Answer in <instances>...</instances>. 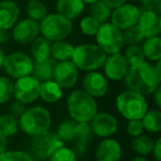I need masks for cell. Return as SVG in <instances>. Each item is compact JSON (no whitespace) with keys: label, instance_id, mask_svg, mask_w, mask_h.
I'll list each match as a JSON object with an SVG mask.
<instances>
[{"label":"cell","instance_id":"cell-1","mask_svg":"<svg viewBox=\"0 0 161 161\" xmlns=\"http://www.w3.org/2000/svg\"><path fill=\"white\" fill-rule=\"evenodd\" d=\"M161 77L156 73L154 66L147 61L129 66L124 77L126 88L143 95H151L160 86Z\"/></svg>","mask_w":161,"mask_h":161},{"label":"cell","instance_id":"cell-2","mask_svg":"<svg viewBox=\"0 0 161 161\" xmlns=\"http://www.w3.org/2000/svg\"><path fill=\"white\" fill-rule=\"evenodd\" d=\"M66 107L71 119L77 123H90L97 113L95 98L83 90L73 91L69 95Z\"/></svg>","mask_w":161,"mask_h":161},{"label":"cell","instance_id":"cell-3","mask_svg":"<svg viewBox=\"0 0 161 161\" xmlns=\"http://www.w3.org/2000/svg\"><path fill=\"white\" fill-rule=\"evenodd\" d=\"M107 54L97 44L84 43L77 47H74L71 61L74 63L78 71H97L105 62Z\"/></svg>","mask_w":161,"mask_h":161},{"label":"cell","instance_id":"cell-4","mask_svg":"<svg viewBox=\"0 0 161 161\" xmlns=\"http://www.w3.org/2000/svg\"><path fill=\"white\" fill-rule=\"evenodd\" d=\"M51 113L42 106L27 108L19 118V129L28 136H36L47 131L51 127Z\"/></svg>","mask_w":161,"mask_h":161},{"label":"cell","instance_id":"cell-5","mask_svg":"<svg viewBox=\"0 0 161 161\" xmlns=\"http://www.w3.org/2000/svg\"><path fill=\"white\" fill-rule=\"evenodd\" d=\"M116 108L127 120L141 119L148 110V103L143 95L126 90L117 96Z\"/></svg>","mask_w":161,"mask_h":161},{"label":"cell","instance_id":"cell-6","mask_svg":"<svg viewBox=\"0 0 161 161\" xmlns=\"http://www.w3.org/2000/svg\"><path fill=\"white\" fill-rule=\"evenodd\" d=\"M40 23V33L50 42L65 40L73 30L72 21L58 14H47Z\"/></svg>","mask_w":161,"mask_h":161},{"label":"cell","instance_id":"cell-7","mask_svg":"<svg viewBox=\"0 0 161 161\" xmlns=\"http://www.w3.org/2000/svg\"><path fill=\"white\" fill-rule=\"evenodd\" d=\"M96 44L107 55L118 53L124 47L123 31L116 28L112 22H104L99 25L97 33L95 34Z\"/></svg>","mask_w":161,"mask_h":161},{"label":"cell","instance_id":"cell-8","mask_svg":"<svg viewBox=\"0 0 161 161\" xmlns=\"http://www.w3.org/2000/svg\"><path fill=\"white\" fill-rule=\"evenodd\" d=\"M63 145L64 143L58 137L56 132L47 130L43 134L32 137L31 141H30V150L36 159L47 160L58 148H60Z\"/></svg>","mask_w":161,"mask_h":161},{"label":"cell","instance_id":"cell-9","mask_svg":"<svg viewBox=\"0 0 161 161\" xmlns=\"http://www.w3.org/2000/svg\"><path fill=\"white\" fill-rule=\"evenodd\" d=\"M3 67L11 78H20L32 73L33 60L23 52H14L6 55Z\"/></svg>","mask_w":161,"mask_h":161},{"label":"cell","instance_id":"cell-10","mask_svg":"<svg viewBox=\"0 0 161 161\" xmlns=\"http://www.w3.org/2000/svg\"><path fill=\"white\" fill-rule=\"evenodd\" d=\"M40 83L32 74L17 78L14 83V97L16 101L25 104H32L39 98Z\"/></svg>","mask_w":161,"mask_h":161},{"label":"cell","instance_id":"cell-11","mask_svg":"<svg viewBox=\"0 0 161 161\" xmlns=\"http://www.w3.org/2000/svg\"><path fill=\"white\" fill-rule=\"evenodd\" d=\"M139 14H140V10L138 9V7L131 5V3H124V5L115 8L114 11H112L110 20L115 27L124 31V30L137 25Z\"/></svg>","mask_w":161,"mask_h":161},{"label":"cell","instance_id":"cell-12","mask_svg":"<svg viewBox=\"0 0 161 161\" xmlns=\"http://www.w3.org/2000/svg\"><path fill=\"white\" fill-rule=\"evenodd\" d=\"M88 124L93 135L99 138H109L118 130V121L112 114L108 113L97 112Z\"/></svg>","mask_w":161,"mask_h":161},{"label":"cell","instance_id":"cell-13","mask_svg":"<svg viewBox=\"0 0 161 161\" xmlns=\"http://www.w3.org/2000/svg\"><path fill=\"white\" fill-rule=\"evenodd\" d=\"M83 91L94 98H101L108 92V80L103 73L97 71H91L84 75Z\"/></svg>","mask_w":161,"mask_h":161},{"label":"cell","instance_id":"cell-14","mask_svg":"<svg viewBox=\"0 0 161 161\" xmlns=\"http://www.w3.org/2000/svg\"><path fill=\"white\" fill-rule=\"evenodd\" d=\"M103 69L104 75L106 76L107 80H121L127 74L129 65H128L124 54L118 52V53L109 54L108 56H106Z\"/></svg>","mask_w":161,"mask_h":161},{"label":"cell","instance_id":"cell-15","mask_svg":"<svg viewBox=\"0 0 161 161\" xmlns=\"http://www.w3.org/2000/svg\"><path fill=\"white\" fill-rule=\"evenodd\" d=\"M53 80L62 88H72L78 80V69L69 61H61L55 65Z\"/></svg>","mask_w":161,"mask_h":161},{"label":"cell","instance_id":"cell-16","mask_svg":"<svg viewBox=\"0 0 161 161\" xmlns=\"http://www.w3.org/2000/svg\"><path fill=\"white\" fill-rule=\"evenodd\" d=\"M12 28V38L20 44L31 43L40 34V23L29 18L17 22Z\"/></svg>","mask_w":161,"mask_h":161},{"label":"cell","instance_id":"cell-17","mask_svg":"<svg viewBox=\"0 0 161 161\" xmlns=\"http://www.w3.org/2000/svg\"><path fill=\"white\" fill-rule=\"evenodd\" d=\"M123 149L120 143L113 138H104L95 150L96 161H119Z\"/></svg>","mask_w":161,"mask_h":161},{"label":"cell","instance_id":"cell-18","mask_svg":"<svg viewBox=\"0 0 161 161\" xmlns=\"http://www.w3.org/2000/svg\"><path fill=\"white\" fill-rule=\"evenodd\" d=\"M137 25L140 28L145 38L158 36L161 30L160 14L149 10H142L139 14Z\"/></svg>","mask_w":161,"mask_h":161},{"label":"cell","instance_id":"cell-19","mask_svg":"<svg viewBox=\"0 0 161 161\" xmlns=\"http://www.w3.org/2000/svg\"><path fill=\"white\" fill-rule=\"evenodd\" d=\"M20 10L11 0L0 1V29L9 30L18 22Z\"/></svg>","mask_w":161,"mask_h":161},{"label":"cell","instance_id":"cell-20","mask_svg":"<svg viewBox=\"0 0 161 161\" xmlns=\"http://www.w3.org/2000/svg\"><path fill=\"white\" fill-rule=\"evenodd\" d=\"M85 3L83 0H58L56 11L64 18L69 20H74L78 18L84 11Z\"/></svg>","mask_w":161,"mask_h":161},{"label":"cell","instance_id":"cell-21","mask_svg":"<svg viewBox=\"0 0 161 161\" xmlns=\"http://www.w3.org/2000/svg\"><path fill=\"white\" fill-rule=\"evenodd\" d=\"M56 63L58 62L51 56L44 58V60L33 61V67H32L31 74L39 82L53 80V73Z\"/></svg>","mask_w":161,"mask_h":161},{"label":"cell","instance_id":"cell-22","mask_svg":"<svg viewBox=\"0 0 161 161\" xmlns=\"http://www.w3.org/2000/svg\"><path fill=\"white\" fill-rule=\"evenodd\" d=\"M63 96V88L54 80H49L40 83L39 97L47 104L58 103Z\"/></svg>","mask_w":161,"mask_h":161},{"label":"cell","instance_id":"cell-23","mask_svg":"<svg viewBox=\"0 0 161 161\" xmlns=\"http://www.w3.org/2000/svg\"><path fill=\"white\" fill-rule=\"evenodd\" d=\"M93 138V132L91 130L90 124L88 123H78L77 130H76V136L73 142H75L74 146V151L75 153L83 154L86 152L88 147V143Z\"/></svg>","mask_w":161,"mask_h":161},{"label":"cell","instance_id":"cell-24","mask_svg":"<svg viewBox=\"0 0 161 161\" xmlns=\"http://www.w3.org/2000/svg\"><path fill=\"white\" fill-rule=\"evenodd\" d=\"M74 51V47L65 40L52 42L51 44V58L56 62L61 61H69Z\"/></svg>","mask_w":161,"mask_h":161},{"label":"cell","instance_id":"cell-25","mask_svg":"<svg viewBox=\"0 0 161 161\" xmlns=\"http://www.w3.org/2000/svg\"><path fill=\"white\" fill-rule=\"evenodd\" d=\"M141 49L145 58L151 62H158L161 60V40L159 36L147 38Z\"/></svg>","mask_w":161,"mask_h":161},{"label":"cell","instance_id":"cell-26","mask_svg":"<svg viewBox=\"0 0 161 161\" xmlns=\"http://www.w3.org/2000/svg\"><path fill=\"white\" fill-rule=\"evenodd\" d=\"M143 130L150 134H158L161 131V112L157 109H148L141 118Z\"/></svg>","mask_w":161,"mask_h":161},{"label":"cell","instance_id":"cell-27","mask_svg":"<svg viewBox=\"0 0 161 161\" xmlns=\"http://www.w3.org/2000/svg\"><path fill=\"white\" fill-rule=\"evenodd\" d=\"M51 44L49 40L43 36H38L31 42V55L34 61L44 60L51 56Z\"/></svg>","mask_w":161,"mask_h":161},{"label":"cell","instance_id":"cell-28","mask_svg":"<svg viewBox=\"0 0 161 161\" xmlns=\"http://www.w3.org/2000/svg\"><path fill=\"white\" fill-rule=\"evenodd\" d=\"M154 140L148 135H140L138 137H135L131 140V148L139 156H148L151 153L153 148Z\"/></svg>","mask_w":161,"mask_h":161},{"label":"cell","instance_id":"cell-29","mask_svg":"<svg viewBox=\"0 0 161 161\" xmlns=\"http://www.w3.org/2000/svg\"><path fill=\"white\" fill-rule=\"evenodd\" d=\"M77 121H74L72 119L65 120L58 126L56 130L58 137L63 141V143L73 142L76 136V130H77Z\"/></svg>","mask_w":161,"mask_h":161},{"label":"cell","instance_id":"cell-30","mask_svg":"<svg viewBox=\"0 0 161 161\" xmlns=\"http://www.w3.org/2000/svg\"><path fill=\"white\" fill-rule=\"evenodd\" d=\"M112 14V8H109L103 0H98L96 3H92L90 7V17L102 23L107 22V20L110 18Z\"/></svg>","mask_w":161,"mask_h":161},{"label":"cell","instance_id":"cell-31","mask_svg":"<svg viewBox=\"0 0 161 161\" xmlns=\"http://www.w3.org/2000/svg\"><path fill=\"white\" fill-rule=\"evenodd\" d=\"M19 131V119L11 116L10 114H5L0 116V132L5 137L9 138Z\"/></svg>","mask_w":161,"mask_h":161},{"label":"cell","instance_id":"cell-32","mask_svg":"<svg viewBox=\"0 0 161 161\" xmlns=\"http://www.w3.org/2000/svg\"><path fill=\"white\" fill-rule=\"evenodd\" d=\"M27 14L29 19L41 22L47 14V10L45 5L41 1H29L27 6Z\"/></svg>","mask_w":161,"mask_h":161},{"label":"cell","instance_id":"cell-33","mask_svg":"<svg viewBox=\"0 0 161 161\" xmlns=\"http://www.w3.org/2000/svg\"><path fill=\"white\" fill-rule=\"evenodd\" d=\"M124 56H125L126 61H127V63H128L129 66L140 64V63H142L146 61V58H145V55H143L142 49H141V47H139L138 44L128 45V47L126 49Z\"/></svg>","mask_w":161,"mask_h":161},{"label":"cell","instance_id":"cell-34","mask_svg":"<svg viewBox=\"0 0 161 161\" xmlns=\"http://www.w3.org/2000/svg\"><path fill=\"white\" fill-rule=\"evenodd\" d=\"M123 39H124V44L127 45H135L140 43L141 41L145 39L142 31L137 25H132V27L128 28V29L123 31Z\"/></svg>","mask_w":161,"mask_h":161},{"label":"cell","instance_id":"cell-35","mask_svg":"<svg viewBox=\"0 0 161 161\" xmlns=\"http://www.w3.org/2000/svg\"><path fill=\"white\" fill-rule=\"evenodd\" d=\"M14 96V82L7 76H0V104H5Z\"/></svg>","mask_w":161,"mask_h":161},{"label":"cell","instance_id":"cell-36","mask_svg":"<svg viewBox=\"0 0 161 161\" xmlns=\"http://www.w3.org/2000/svg\"><path fill=\"white\" fill-rule=\"evenodd\" d=\"M76 156L75 151L72 148L65 147L64 145L61 146L60 148L55 150L53 153L50 156V158L47 159L49 161H76Z\"/></svg>","mask_w":161,"mask_h":161},{"label":"cell","instance_id":"cell-37","mask_svg":"<svg viewBox=\"0 0 161 161\" xmlns=\"http://www.w3.org/2000/svg\"><path fill=\"white\" fill-rule=\"evenodd\" d=\"M0 161H34V158L27 151L11 150L0 153Z\"/></svg>","mask_w":161,"mask_h":161},{"label":"cell","instance_id":"cell-38","mask_svg":"<svg viewBox=\"0 0 161 161\" xmlns=\"http://www.w3.org/2000/svg\"><path fill=\"white\" fill-rule=\"evenodd\" d=\"M99 25H101V23L97 22L92 17H85L80 22V29L82 33L85 34V36H95V34L97 33L99 29Z\"/></svg>","mask_w":161,"mask_h":161},{"label":"cell","instance_id":"cell-39","mask_svg":"<svg viewBox=\"0 0 161 161\" xmlns=\"http://www.w3.org/2000/svg\"><path fill=\"white\" fill-rule=\"evenodd\" d=\"M127 132L130 137H132V138L142 135L143 134V126H142V123H141V119L128 120Z\"/></svg>","mask_w":161,"mask_h":161},{"label":"cell","instance_id":"cell-40","mask_svg":"<svg viewBox=\"0 0 161 161\" xmlns=\"http://www.w3.org/2000/svg\"><path fill=\"white\" fill-rule=\"evenodd\" d=\"M27 107H25V104L21 103V102H18V101H14L11 104L9 105V113L11 116L16 117V118H20L22 116V114L25 112Z\"/></svg>","mask_w":161,"mask_h":161},{"label":"cell","instance_id":"cell-41","mask_svg":"<svg viewBox=\"0 0 161 161\" xmlns=\"http://www.w3.org/2000/svg\"><path fill=\"white\" fill-rule=\"evenodd\" d=\"M142 10H149L156 14H161V0H141Z\"/></svg>","mask_w":161,"mask_h":161},{"label":"cell","instance_id":"cell-42","mask_svg":"<svg viewBox=\"0 0 161 161\" xmlns=\"http://www.w3.org/2000/svg\"><path fill=\"white\" fill-rule=\"evenodd\" d=\"M152 154H153L156 161H161V139L157 138L154 140L153 148H152Z\"/></svg>","mask_w":161,"mask_h":161},{"label":"cell","instance_id":"cell-43","mask_svg":"<svg viewBox=\"0 0 161 161\" xmlns=\"http://www.w3.org/2000/svg\"><path fill=\"white\" fill-rule=\"evenodd\" d=\"M152 95H153V101H154V104H156L157 108L160 109L161 108V87L160 86L154 91Z\"/></svg>","mask_w":161,"mask_h":161},{"label":"cell","instance_id":"cell-44","mask_svg":"<svg viewBox=\"0 0 161 161\" xmlns=\"http://www.w3.org/2000/svg\"><path fill=\"white\" fill-rule=\"evenodd\" d=\"M103 1L109 8H114V9H115V8H117V7H119V6L126 3V1H127V0H103Z\"/></svg>","mask_w":161,"mask_h":161},{"label":"cell","instance_id":"cell-45","mask_svg":"<svg viewBox=\"0 0 161 161\" xmlns=\"http://www.w3.org/2000/svg\"><path fill=\"white\" fill-rule=\"evenodd\" d=\"M10 39V33L8 30L0 29V44H5L9 41Z\"/></svg>","mask_w":161,"mask_h":161},{"label":"cell","instance_id":"cell-46","mask_svg":"<svg viewBox=\"0 0 161 161\" xmlns=\"http://www.w3.org/2000/svg\"><path fill=\"white\" fill-rule=\"evenodd\" d=\"M8 148V138L0 132V153L7 151Z\"/></svg>","mask_w":161,"mask_h":161},{"label":"cell","instance_id":"cell-47","mask_svg":"<svg viewBox=\"0 0 161 161\" xmlns=\"http://www.w3.org/2000/svg\"><path fill=\"white\" fill-rule=\"evenodd\" d=\"M5 58H6V54H5V52H3V47H0V69H1V67H3V65Z\"/></svg>","mask_w":161,"mask_h":161},{"label":"cell","instance_id":"cell-48","mask_svg":"<svg viewBox=\"0 0 161 161\" xmlns=\"http://www.w3.org/2000/svg\"><path fill=\"white\" fill-rule=\"evenodd\" d=\"M131 161H149L148 159H146L143 156H138V157H135Z\"/></svg>","mask_w":161,"mask_h":161},{"label":"cell","instance_id":"cell-49","mask_svg":"<svg viewBox=\"0 0 161 161\" xmlns=\"http://www.w3.org/2000/svg\"><path fill=\"white\" fill-rule=\"evenodd\" d=\"M96 1H98V0H83V3H87V5H92V3H96Z\"/></svg>","mask_w":161,"mask_h":161},{"label":"cell","instance_id":"cell-50","mask_svg":"<svg viewBox=\"0 0 161 161\" xmlns=\"http://www.w3.org/2000/svg\"><path fill=\"white\" fill-rule=\"evenodd\" d=\"M27 1H40V0H27Z\"/></svg>","mask_w":161,"mask_h":161},{"label":"cell","instance_id":"cell-51","mask_svg":"<svg viewBox=\"0 0 161 161\" xmlns=\"http://www.w3.org/2000/svg\"><path fill=\"white\" fill-rule=\"evenodd\" d=\"M132 1H139V0H132Z\"/></svg>","mask_w":161,"mask_h":161}]
</instances>
